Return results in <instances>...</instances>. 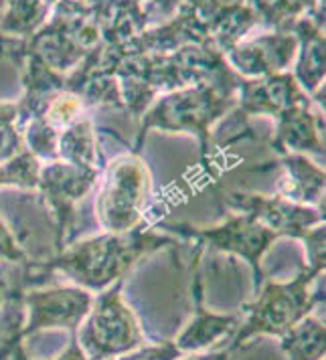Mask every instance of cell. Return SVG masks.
<instances>
[{
  "mask_svg": "<svg viewBox=\"0 0 326 360\" xmlns=\"http://www.w3.org/2000/svg\"><path fill=\"white\" fill-rule=\"evenodd\" d=\"M180 356L182 352L177 348V344L173 340H164L158 344H142L140 348L110 360H177Z\"/></svg>",
  "mask_w": 326,
  "mask_h": 360,
  "instance_id": "cell-22",
  "label": "cell"
},
{
  "mask_svg": "<svg viewBox=\"0 0 326 360\" xmlns=\"http://www.w3.org/2000/svg\"><path fill=\"white\" fill-rule=\"evenodd\" d=\"M47 0H6L0 17V33L4 37H25L37 33L49 18Z\"/></svg>",
  "mask_w": 326,
  "mask_h": 360,
  "instance_id": "cell-19",
  "label": "cell"
},
{
  "mask_svg": "<svg viewBox=\"0 0 326 360\" xmlns=\"http://www.w3.org/2000/svg\"><path fill=\"white\" fill-rule=\"evenodd\" d=\"M260 20L277 31H290L294 25L320 8V0H249Z\"/></svg>",
  "mask_w": 326,
  "mask_h": 360,
  "instance_id": "cell-20",
  "label": "cell"
},
{
  "mask_svg": "<svg viewBox=\"0 0 326 360\" xmlns=\"http://www.w3.org/2000/svg\"><path fill=\"white\" fill-rule=\"evenodd\" d=\"M101 170L104 168L77 166L63 160H51L41 166L35 191L41 195V200L53 217L57 253L69 243V235L75 223V209L98 186Z\"/></svg>",
  "mask_w": 326,
  "mask_h": 360,
  "instance_id": "cell-7",
  "label": "cell"
},
{
  "mask_svg": "<svg viewBox=\"0 0 326 360\" xmlns=\"http://www.w3.org/2000/svg\"><path fill=\"white\" fill-rule=\"evenodd\" d=\"M304 243L306 249V267L312 269H322L326 267V247H325V223L322 225H316L300 239Z\"/></svg>",
  "mask_w": 326,
  "mask_h": 360,
  "instance_id": "cell-23",
  "label": "cell"
},
{
  "mask_svg": "<svg viewBox=\"0 0 326 360\" xmlns=\"http://www.w3.org/2000/svg\"><path fill=\"white\" fill-rule=\"evenodd\" d=\"M161 229L168 235L179 237L180 241H195L201 249L209 247L211 251L242 257L251 267L256 292L265 279L261 259L280 239L274 231L263 227L253 217L245 213H231L217 225L201 227L193 223H166L161 225Z\"/></svg>",
  "mask_w": 326,
  "mask_h": 360,
  "instance_id": "cell-6",
  "label": "cell"
},
{
  "mask_svg": "<svg viewBox=\"0 0 326 360\" xmlns=\"http://www.w3.org/2000/svg\"><path fill=\"white\" fill-rule=\"evenodd\" d=\"M96 221L106 233H124L146 223L152 174L140 152H122L106 162L98 182Z\"/></svg>",
  "mask_w": 326,
  "mask_h": 360,
  "instance_id": "cell-4",
  "label": "cell"
},
{
  "mask_svg": "<svg viewBox=\"0 0 326 360\" xmlns=\"http://www.w3.org/2000/svg\"><path fill=\"white\" fill-rule=\"evenodd\" d=\"M124 279L94 297V306L77 328L75 338L89 360H110L146 344L134 311L122 297Z\"/></svg>",
  "mask_w": 326,
  "mask_h": 360,
  "instance_id": "cell-5",
  "label": "cell"
},
{
  "mask_svg": "<svg viewBox=\"0 0 326 360\" xmlns=\"http://www.w3.org/2000/svg\"><path fill=\"white\" fill-rule=\"evenodd\" d=\"M17 117V101H0V188L35 191L41 160L23 144Z\"/></svg>",
  "mask_w": 326,
  "mask_h": 360,
  "instance_id": "cell-12",
  "label": "cell"
},
{
  "mask_svg": "<svg viewBox=\"0 0 326 360\" xmlns=\"http://www.w3.org/2000/svg\"><path fill=\"white\" fill-rule=\"evenodd\" d=\"M277 166L282 176L277 180L276 193L298 205L325 209L326 172L322 164L314 162L306 154H280Z\"/></svg>",
  "mask_w": 326,
  "mask_h": 360,
  "instance_id": "cell-16",
  "label": "cell"
},
{
  "mask_svg": "<svg viewBox=\"0 0 326 360\" xmlns=\"http://www.w3.org/2000/svg\"><path fill=\"white\" fill-rule=\"evenodd\" d=\"M274 131L270 148L280 154H306L314 156L318 164L325 160V108L316 105L312 99L300 101L290 110L274 117Z\"/></svg>",
  "mask_w": 326,
  "mask_h": 360,
  "instance_id": "cell-11",
  "label": "cell"
},
{
  "mask_svg": "<svg viewBox=\"0 0 326 360\" xmlns=\"http://www.w3.org/2000/svg\"><path fill=\"white\" fill-rule=\"evenodd\" d=\"M94 306V294L80 285H33L25 292V338L43 330L77 332Z\"/></svg>",
  "mask_w": 326,
  "mask_h": 360,
  "instance_id": "cell-9",
  "label": "cell"
},
{
  "mask_svg": "<svg viewBox=\"0 0 326 360\" xmlns=\"http://www.w3.org/2000/svg\"><path fill=\"white\" fill-rule=\"evenodd\" d=\"M298 53V39L292 31L265 33L253 39H242L233 45L223 59L233 73L244 79H260L284 73L292 67Z\"/></svg>",
  "mask_w": 326,
  "mask_h": 360,
  "instance_id": "cell-10",
  "label": "cell"
},
{
  "mask_svg": "<svg viewBox=\"0 0 326 360\" xmlns=\"http://www.w3.org/2000/svg\"><path fill=\"white\" fill-rule=\"evenodd\" d=\"M280 348L288 360H322L326 350L325 324L310 314L280 336Z\"/></svg>",
  "mask_w": 326,
  "mask_h": 360,
  "instance_id": "cell-18",
  "label": "cell"
},
{
  "mask_svg": "<svg viewBox=\"0 0 326 360\" xmlns=\"http://www.w3.org/2000/svg\"><path fill=\"white\" fill-rule=\"evenodd\" d=\"M239 79L233 83H196L158 96L140 115V130L132 150L142 152L144 140L152 130L189 134L199 142L201 162L207 164L213 148V128L237 108Z\"/></svg>",
  "mask_w": 326,
  "mask_h": 360,
  "instance_id": "cell-2",
  "label": "cell"
},
{
  "mask_svg": "<svg viewBox=\"0 0 326 360\" xmlns=\"http://www.w3.org/2000/svg\"><path fill=\"white\" fill-rule=\"evenodd\" d=\"M235 350L223 348V350H213V352H193V354H182L177 360H235Z\"/></svg>",
  "mask_w": 326,
  "mask_h": 360,
  "instance_id": "cell-24",
  "label": "cell"
},
{
  "mask_svg": "<svg viewBox=\"0 0 326 360\" xmlns=\"http://www.w3.org/2000/svg\"><path fill=\"white\" fill-rule=\"evenodd\" d=\"M8 265H11V263L0 262V294H2V290H4V285H6V281H8Z\"/></svg>",
  "mask_w": 326,
  "mask_h": 360,
  "instance_id": "cell-26",
  "label": "cell"
},
{
  "mask_svg": "<svg viewBox=\"0 0 326 360\" xmlns=\"http://www.w3.org/2000/svg\"><path fill=\"white\" fill-rule=\"evenodd\" d=\"M180 245L179 237L150 229L146 223L124 233H101L69 243L47 262L35 263L41 271H59L87 292H104L115 281L126 279L130 269L152 253Z\"/></svg>",
  "mask_w": 326,
  "mask_h": 360,
  "instance_id": "cell-1",
  "label": "cell"
},
{
  "mask_svg": "<svg viewBox=\"0 0 326 360\" xmlns=\"http://www.w3.org/2000/svg\"><path fill=\"white\" fill-rule=\"evenodd\" d=\"M217 197L233 213H245L277 237L302 239L312 227L325 223V209L298 205L280 195H263L239 188H217Z\"/></svg>",
  "mask_w": 326,
  "mask_h": 360,
  "instance_id": "cell-8",
  "label": "cell"
},
{
  "mask_svg": "<svg viewBox=\"0 0 326 360\" xmlns=\"http://www.w3.org/2000/svg\"><path fill=\"white\" fill-rule=\"evenodd\" d=\"M57 160L77 164V166H89V168L106 166L98 142V130L92 115H82L77 122L59 131Z\"/></svg>",
  "mask_w": 326,
  "mask_h": 360,
  "instance_id": "cell-17",
  "label": "cell"
},
{
  "mask_svg": "<svg viewBox=\"0 0 326 360\" xmlns=\"http://www.w3.org/2000/svg\"><path fill=\"white\" fill-rule=\"evenodd\" d=\"M0 262L13 263V265H29L31 263L27 251L20 245L17 233L4 223L2 214H0Z\"/></svg>",
  "mask_w": 326,
  "mask_h": 360,
  "instance_id": "cell-21",
  "label": "cell"
},
{
  "mask_svg": "<svg viewBox=\"0 0 326 360\" xmlns=\"http://www.w3.org/2000/svg\"><path fill=\"white\" fill-rule=\"evenodd\" d=\"M53 360H89L85 356V352L82 350V346L77 342V338H75V332L71 334V340H69V346H67L65 350L57 356V359Z\"/></svg>",
  "mask_w": 326,
  "mask_h": 360,
  "instance_id": "cell-25",
  "label": "cell"
},
{
  "mask_svg": "<svg viewBox=\"0 0 326 360\" xmlns=\"http://www.w3.org/2000/svg\"><path fill=\"white\" fill-rule=\"evenodd\" d=\"M193 300H195V316L173 340L182 354L203 352L225 338H233L237 328L242 326V318L237 314H215L205 308L203 279L199 269L193 276Z\"/></svg>",
  "mask_w": 326,
  "mask_h": 360,
  "instance_id": "cell-15",
  "label": "cell"
},
{
  "mask_svg": "<svg viewBox=\"0 0 326 360\" xmlns=\"http://www.w3.org/2000/svg\"><path fill=\"white\" fill-rule=\"evenodd\" d=\"M322 6L300 18L292 31L298 39V53L294 59V79L320 108L325 91V34H322Z\"/></svg>",
  "mask_w": 326,
  "mask_h": 360,
  "instance_id": "cell-13",
  "label": "cell"
},
{
  "mask_svg": "<svg viewBox=\"0 0 326 360\" xmlns=\"http://www.w3.org/2000/svg\"><path fill=\"white\" fill-rule=\"evenodd\" d=\"M322 269L304 267L296 278L288 281H268L263 279L256 292V300L247 304L245 320L231 338L229 348L239 352L249 340L258 336H284L290 328L312 314L322 302V294L314 292L312 285L322 278Z\"/></svg>",
  "mask_w": 326,
  "mask_h": 360,
  "instance_id": "cell-3",
  "label": "cell"
},
{
  "mask_svg": "<svg viewBox=\"0 0 326 360\" xmlns=\"http://www.w3.org/2000/svg\"><path fill=\"white\" fill-rule=\"evenodd\" d=\"M308 99L312 98L298 85L290 71L260 77V79L242 77L237 87V108L244 117L268 115L274 120L296 103Z\"/></svg>",
  "mask_w": 326,
  "mask_h": 360,
  "instance_id": "cell-14",
  "label": "cell"
}]
</instances>
